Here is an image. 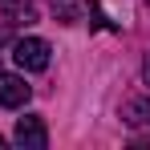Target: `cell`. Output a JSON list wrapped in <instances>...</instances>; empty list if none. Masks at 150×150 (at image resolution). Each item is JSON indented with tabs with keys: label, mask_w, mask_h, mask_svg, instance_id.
Masks as SVG:
<instances>
[{
	"label": "cell",
	"mask_w": 150,
	"mask_h": 150,
	"mask_svg": "<svg viewBox=\"0 0 150 150\" xmlns=\"http://www.w3.org/2000/svg\"><path fill=\"white\" fill-rule=\"evenodd\" d=\"M12 57H16V65H21L25 73H41V69H49V41L21 37V41L12 45Z\"/></svg>",
	"instance_id": "6da1fadb"
},
{
	"label": "cell",
	"mask_w": 150,
	"mask_h": 150,
	"mask_svg": "<svg viewBox=\"0 0 150 150\" xmlns=\"http://www.w3.org/2000/svg\"><path fill=\"white\" fill-rule=\"evenodd\" d=\"M12 138H16V146H25V150H45L49 146V130H45V122L37 114H25L16 122V130H12Z\"/></svg>",
	"instance_id": "7a4b0ae2"
},
{
	"label": "cell",
	"mask_w": 150,
	"mask_h": 150,
	"mask_svg": "<svg viewBox=\"0 0 150 150\" xmlns=\"http://www.w3.org/2000/svg\"><path fill=\"white\" fill-rule=\"evenodd\" d=\"M33 98V85L16 73H0V105L4 110H21L25 101Z\"/></svg>",
	"instance_id": "3957f363"
},
{
	"label": "cell",
	"mask_w": 150,
	"mask_h": 150,
	"mask_svg": "<svg viewBox=\"0 0 150 150\" xmlns=\"http://www.w3.org/2000/svg\"><path fill=\"white\" fill-rule=\"evenodd\" d=\"M122 122L126 126H146L150 122V93L146 98H130L122 105Z\"/></svg>",
	"instance_id": "277c9868"
},
{
	"label": "cell",
	"mask_w": 150,
	"mask_h": 150,
	"mask_svg": "<svg viewBox=\"0 0 150 150\" xmlns=\"http://www.w3.org/2000/svg\"><path fill=\"white\" fill-rule=\"evenodd\" d=\"M53 16H57L61 25L81 21V0H53Z\"/></svg>",
	"instance_id": "5b68a950"
},
{
	"label": "cell",
	"mask_w": 150,
	"mask_h": 150,
	"mask_svg": "<svg viewBox=\"0 0 150 150\" xmlns=\"http://www.w3.org/2000/svg\"><path fill=\"white\" fill-rule=\"evenodd\" d=\"M142 81H146V85H150V57H146V61H142Z\"/></svg>",
	"instance_id": "8992f818"
},
{
	"label": "cell",
	"mask_w": 150,
	"mask_h": 150,
	"mask_svg": "<svg viewBox=\"0 0 150 150\" xmlns=\"http://www.w3.org/2000/svg\"><path fill=\"white\" fill-rule=\"evenodd\" d=\"M0 146H4V138H0Z\"/></svg>",
	"instance_id": "52a82bcc"
}]
</instances>
